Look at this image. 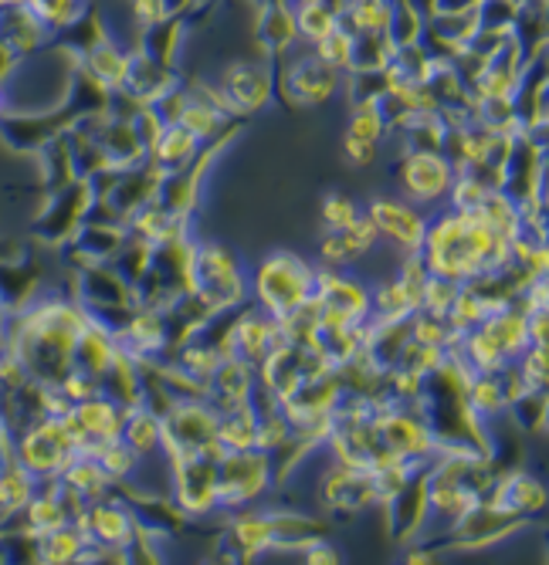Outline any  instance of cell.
Masks as SVG:
<instances>
[{
    "instance_id": "6da1fadb",
    "label": "cell",
    "mask_w": 549,
    "mask_h": 565,
    "mask_svg": "<svg viewBox=\"0 0 549 565\" xmlns=\"http://www.w3.org/2000/svg\"><path fill=\"white\" fill-rule=\"evenodd\" d=\"M88 308L75 295H34L11 316L8 345L18 352L28 376L59 383L72 370V352L88 326Z\"/></svg>"
},
{
    "instance_id": "7a4b0ae2",
    "label": "cell",
    "mask_w": 549,
    "mask_h": 565,
    "mask_svg": "<svg viewBox=\"0 0 549 565\" xmlns=\"http://www.w3.org/2000/svg\"><path fill=\"white\" fill-rule=\"evenodd\" d=\"M313 275L316 262L295 250H272L247 271V301L272 322H282L313 301Z\"/></svg>"
},
{
    "instance_id": "3957f363",
    "label": "cell",
    "mask_w": 549,
    "mask_h": 565,
    "mask_svg": "<svg viewBox=\"0 0 549 565\" xmlns=\"http://www.w3.org/2000/svg\"><path fill=\"white\" fill-rule=\"evenodd\" d=\"M421 258H424L427 275L447 278L455 285H468L485 275L482 254L472 247L465 217L452 207H434V214H427Z\"/></svg>"
},
{
    "instance_id": "277c9868",
    "label": "cell",
    "mask_w": 549,
    "mask_h": 565,
    "mask_svg": "<svg viewBox=\"0 0 549 565\" xmlns=\"http://www.w3.org/2000/svg\"><path fill=\"white\" fill-rule=\"evenodd\" d=\"M193 295H201L214 316H228L237 305L247 301V268L241 265V258L231 247L211 237H197Z\"/></svg>"
},
{
    "instance_id": "5b68a950",
    "label": "cell",
    "mask_w": 549,
    "mask_h": 565,
    "mask_svg": "<svg viewBox=\"0 0 549 565\" xmlns=\"http://www.w3.org/2000/svg\"><path fill=\"white\" fill-rule=\"evenodd\" d=\"M278 488L275 460L262 450H231L218 460V511H231L265 504Z\"/></svg>"
},
{
    "instance_id": "8992f818",
    "label": "cell",
    "mask_w": 549,
    "mask_h": 565,
    "mask_svg": "<svg viewBox=\"0 0 549 565\" xmlns=\"http://www.w3.org/2000/svg\"><path fill=\"white\" fill-rule=\"evenodd\" d=\"M275 92L298 106H323L342 92V75L316 58L309 44H292L285 55L275 58Z\"/></svg>"
},
{
    "instance_id": "52a82bcc",
    "label": "cell",
    "mask_w": 549,
    "mask_h": 565,
    "mask_svg": "<svg viewBox=\"0 0 549 565\" xmlns=\"http://www.w3.org/2000/svg\"><path fill=\"white\" fill-rule=\"evenodd\" d=\"M14 457L24 471H31L38 481L59 478L68 460L75 457L72 434L62 417H38L28 427L14 434Z\"/></svg>"
},
{
    "instance_id": "ba28073f",
    "label": "cell",
    "mask_w": 549,
    "mask_h": 565,
    "mask_svg": "<svg viewBox=\"0 0 549 565\" xmlns=\"http://www.w3.org/2000/svg\"><path fill=\"white\" fill-rule=\"evenodd\" d=\"M218 437V409L211 399H177L163 414V437L160 454L167 465H180L187 457H197L208 440Z\"/></svg>"
},
{
    "instance_id": "9c48e42d",
    "label": "cell",
    "mask_w": 549,
    "mask_h": 565,
    "mask_svg": "<svg viewBox=\"0 0 549 565\" xmlns=\"http://www.w3.org/2000/svg\"><path fill=\"white\" fill-rule=\"evenodd\" d=\"M452 177L455 163L444 157V149H404L397 160V190L414 207H441Z\"/></svg>"
},
{
    "instance_id": "30bf717a",
    "label": "cell",
    "mask_w": 549,
    "mask_h": 565,
    "mask_svg": "<svg viewBox=\"0 0 549 565\" xmlns=\"http://www.w3.org/2000/svg\"><path fill=\"white\" fill-rule=\"evenodd\" d=\"M167 501L183 522H204L218 515V465L208 457H187L170 468Z\"/></svg>"
},
{
    "instance_id": "8fae6325",
    "label": "cell",
    "mask_w": 549,
    "mask_h": 565,
    "mask_svg": "<svg viewBox=\"0 0 549 565\" xmlns=\"http://www.w3.org/2000/svg\"><path fill=\"white\" fill-rule=\"evenodd\" d=\"M221 322H224V329L218 335L221 352L241 359V363L255 366V370L275 345H282L278 326L262 312V308H255L252 301H244V305L234 308V312L221 316Z\"/></svg>"
},
{
    "instance_id": "7c38bea8",
    "label": "cell",
    "mask_w": 549,
    "mask_h": 565,
    "mask_svg": "<svg viewBox=\"0 0 549 565\" xmlns=\"http://www.w3.org/2000/svg\"><path fill=\"white\" fill-rule=\"evenodd\" d=\"M383 450L390 457H401L408 465H418V468H427L431 457H434V444H437V434L434 427L427 424V417L414 406H397L390 414L370 420Z\"/></svg>"
},
{
    "instance_id": "4fadbf2b",
    "label": "cell",
    "mask_w": 549,
    "mask_h": 565,
    "mask_svg": "<svg viewBox=\"0 0 549 565\" xmlns=\"http://www.w3.org/2000/svg\"><path fill=\"white\" fill-rule=\"evenodd\" d=\"M218 88L224 92L234 119L255 116V113H262L268 102L275 98V62L265 58V55L262 58L231 62L218 75Z\"/></svg>"
},
{
    "instance_id": "5bb4252c",
    "label": "cell",
    "mask_w": 549,
    "mask_h": 565,
    "mask_svg": "<svg viewBox=\"0 0 549 565\" xmlns=\"http://www.w3.org/2000/svg\"><path fill=\"white\" fill-rule=\"evenodd\" d=\"M72 525L85 535L88 545H98V548H133L139 542L136 511L119 491L98 501H88V508Z\"/></svg>"
},
{
    "instance_id": "9a60e30c",
    "label": "cell",
    "mask_w": 549,
    "mask_h": 565,
    "mask_svg": "<svg viewBox=\"0 0 549 565\" xmlns=\"http://www.w3.org/2000/svg\"><path fill=\"white\" fill-rule=\"evenodd\" d=\"M313 501L319 511H326V515H332V519H357V515H363V511L377 508L370 478L363 471L332 465L329 457H326V468L319 471V478L313 484Z\"/></svg>"
},
{
    "instance_id": "2e32d148",
    "label": "cell",
    "mask_w": 549,
    "mask_h": 565,
    "mask_svg": "<svg viewBox=\"0 0 549 565\" xmlns=\"http://www.w3.org/2000/svg\"><path fill=\"white\" fill-rule=\"evenodd\" d=\"M367 221L377 227L380 244L393 247L397 254L421 250L427 231V211L414 207L404 196H370L363 207Z\"/></svg>"
},
{
    "instance_id": "e0dca14e",
    "label": "cell",
    "mask_w": 549,
    "mask_h": 565,
    "mask_svg": "<svg viewBox=\"0 0 549 565\" xmlns=\"http://www.w3.org/2000/svg\"><path fill=\"white\" fill-rule=\"evenodd\" d=\"M526 525H529L526 519L509 515V511H498L482 498L472 511H465V515L452 525V532L444 535V548L447 552H482V548H492L498 542L513 539Z\"/></svg>"
},
{
    "instance_id": "ac0fdd59",
    "label": "cell",
    "mask_w": 549,
    "mask_h": 565,
    "mask_svg": "<svg viewBox=\"0 0 549 565\" xmlns=\"http://www.w3.org/2000/svg\"><path fill=\"white\" fill-rule=\"evenodd\" d=\"M88 207H92V190H88V180H72L59 190H52V200H47V207L41 211L34 231L41 241L47 244H68L75 237V231L85 224L88 217Z\"/></svg>"
},
{
    "instance_id": "d6986e66",
    "label": "cell",
    "mask_w": 549,
    "mask_h": 565,
    "mask_svg": "<svg viewBox=\"0 0 549 565\" xmlns=\"http://www.w3.org/2000/svg\"><path fill=\"white\" fill-rule=\"evenodd\" d=\"M116 342L133 359H139V363L167 355L170 345H173L167 312H160V308H149V305H133L129 316L123 319V326L116 329Z\"/></svg>"
},
{
    "instance_id": "ffe728a7",
    "label": "cell",
    "mask_w": 549,
    "mask_h": 565,
    "mask_svg": "<svg viewBox=\"0 0 549 565\" xmlns=\"http://www.w3.org/2000/svg\"><path fill=\"white\" fill-rule=\"evenodd\" d=\"M485 501L498 511H509V515H519L526 522H532L536 515L546 511L549 491L542 484V478H536L532 471L513 468V471H495Z\"/></svg>"
},
{
    "instance_id": "44dd1931",
    "label": "cell",
    "mask_w": 549,
    "mask_h": 565,
    "mask_svg": "<svg viewBox=\"0 0 549 565\" xmlns=\"http://www.w3.org/2000/svg\"><path fill=\"white\" fill-rule=\"evenodd\" d=\"M224 519H228L224 542H228V548H234L237 562H258L262 555L275 552V525L268 515V501L231 511Z\"/></svg>"
},
{
    "instance_id": "7402d4cb",
    "label": "cell",
    "mask_w": 549,
    "mask_h": 565,
    "mask_svg": "<svg viewBox=\"0 0 549 565\" xmlns=\"http://www.w3.org/2000/svg\"><path fill=\"white\" fill-rule=\"evenodd\" d=\"M306 383L303 366H298V345L282 342L258 363V390H265L275 403H285Z\"/></svg>"
},
{
    "instance_id": "603a6c76",
    "label": "cell",
    "mask_w": 549,
    "mask_h": 565,
    "mask_svg": "<svg viewBox=\"0 0 549 565\" xmlns=\"http://www.w3.org/2000/svg\"><path fill=\"white\" fill-rule=\"evenodd\" d=\"M370 291H373L370 319H380V322H408L421 308V288L393 271L380 281H370Z\"/></svg>"
},
{
    "instance_id": "cb8c5ba5",
    "label": "cell",
    "mask_w": 549,
    "mask_h": 565,
    "mask_svg": "<svg viewBox=\"0 0 549 565\" xmlns=\"http://www.w3.org/2000/svg\"><path fill=\"white\" fill-rule=\"evenodd\" d=\"M255 390H258V370L241 363V359H234V355H224L221 366L211 376L208 399L214 403V409H228V406L247 403L255 396Z\"/></svg>"
},
{
    "instance_id": "d4e9b609",
    "label": "cell",
    "mask_w": 549,
    "mask_h": 565,
    "mask_svg": "<svg viewBox=\"0 0 549 565\" xmlns=\"http://www.w3.org/2000/svg\"><path fill=\"white\" fill-rule=\"evenodd\" d=\"M116 332L106 326V322H98V319H88V326L82 329L78 342H75V352H72V366L92 373L103 380L106 370L113 366V359H116Z\"/></svg>"
},
{
    "instance_id": "484cf974",
    "label": "cell",
    "mask_w": 549,
    "mask_h": 565,
    "mask_svg": "<svg viewBox=\"0 0 549 565\" xmlns=\"http://www.w3.org/2000/svg\"><path fill=\"white\" fill-rule=\"evenodd\" d=\"M0 41H4L18 58H28V55H34V51H41L44 44H52L55 34L21 4L11 11H0Z\"/></svg>"
},
{
    "instance_id": "4316f807",
    "label": "cell",
    "mask_w": 549,
    "mask_h": 565,
    "mask_svg": "<svg viewBox=\"0 0 549 565\" xmlns=\"http://www.w3.org/2000/svg\"><path fill=\"white\" fill-rule=\"evenodd\" d=\"M197 152H201V142H197L183 126L167 122L163 132L154 139V146L146 149V160L173 177V173H183L197 160Z\"/></svg>"
},
{
    "instance_id": "83f0119b",
    "label": "cell",
    "mask_w": 549,
    "mask_h": 565,
    "mask_svg": "<svg viewBox=\"0 0 549 565\" xmlns=\"http://www.w3.org/2000/svg\"><path fill=\"white\" fill-rule=\"evenodd\" d=\"M177 126H183L197 142L201 146H208V142H214V139H221V136H228L234 126H237V119H228V116H221L208 98H201V95H193L190 92V85H187V98H183V106H180V113H177V119H173Z\"/></svg>"
},
{
    "instance_id": "f1b7e54d",
    "label": "cell",
    "mask_w": 549,
    "mask_h": 565,
    "mask_svg": "<svg viewBox=\"0 0 549 565\" xmlns=\"http://www.w3.org/2000/svg\"><path fill=\"white\" fill-rule=\"evenodd\" d=\"M167 355L173 359L180 370H187L197 380H208V383H211L214 370L221 366V359H224V352H221L218 339H211V332L183 339V342H173Z\"/></svg>"
},
{
    "instance_id": "f546056e",
    "label": "cell",
    "mask_w": 549,
    "mask_h": 565,
    "mask_svg": "<svg viewBox=\"0 0 549 565\" xmlns=\"http://www.w3.org/2000/svg\"><path fill=\"white\" fill-rule=\"evenodd\" d=\"M103 393L113 396L123 409L142 403V363L133 359L126 349H116L113 366L103 376Z\"/></svg>"
},
{
    "instance_id": "4dcf8cb0",
    "label": "cell",
    "mask_w": 549,
    "mask_h": 565,
    "mask_svg": "<svg viewBox=\"0 0 549 565\" xmlns=\"http://www.w3.org/2000/svg\"><path fill=\"white\" fill-rule=\"evenodd\" d=\"M139 457L160 454V437H163V417L149 406H129L123 417V434H119Z\"/></svg>"
},
{
    "instance_id": "1f68e13d",
    "label": "cell",
    "mask_w": 549,
    "mask_h": 565,
    "mask_svg": "<svg viewBox=\"0 0 549 565\" xmlns=\"http://www.w3.org/2000/svg\"><path fill=\"white\" fill-rule=\"evenodd\" d=\"M34 491H38V478L24 471L18 460L0 468V529L11 525L21 515L24 504L34 498Z\"/></svg>"
},
{
    "instance_id": "d6a6232c",
    "label": "cell",
    "mask_w": 549,
    "mask_h": 565,
    "mask_svg": "<svg viewBox=\"0 0 549 565\" xmlns=\"http://www.w3.org/2000/svg\"><path fill=\"white\" fill-rule=\"evenodd\" d=\"M59 481L65 488H72L75 494H82L85 501H98L116 491V481L103 471V465H98L95 457H82V454H75L68 460V468L59 475Z\"/></svg>"
},
{
    "instance_id": "836d02e7",
    "label": "cell",
    "mask_w": 549,
    "mask_h": 565,
    "mask_svg": "<svg viewBox=\"0 0 549 565\" xmlns=\"http://www.w3.org/2000/svg\"><path fill=\"white\" fill-rule=\"evenodd\" d=\"M255 424H258V414H255L252 399L228 406V409H218V440H221V447L228 454L231 450H252L255 447Z\"/></svg>"
},
{
    "instance_id": "e575fe53",
    "label": "cell",
    "mask_w": 549,
    "mask_h": 565,
    "mask_svg": "<svg viewBox=\"0 0 549 565\" xmlns=\"http://www.w3.org/2000/svg\"><path fill=\"white\" fill-rule=\"evenodd\" d=\"M393 18V0H346L339 11V24L349 34H387Z\"/></svg>"
},
{
    "instance_id": "d590c367",
    "label": "cell",
    "mask_w": 549,
    "mask_h": 565,
    "mask_svg": "<svg viewBox=\"0 0 549 565\" xmlns=\"http://www.w3.org/2000/svg\"><path fill=\"white\" fill-rule=\"evenodd\" d=\"M85 548V535L68 522L62 529H52L34 539V562L41 565H72L78 552Z\"/></svg>"
},
{
    "instance_id": "8d00e7d4",
    "label": "cell",
    "mask_w": 549,
    "mask_h": 565,
    "mask_svg": "<svg viewBox=\"0 0 549 565\" xmlns=\"http://www.w3.org/2000/svg\"><path fill=\"white\" fill-rule=\"evenodd\" d=\"M478 214L485 217V224L506 241H516L522 234V214H519V203L509 190H488V196L482 200Z\"/></svg>"
},
{
    "instance_id": "74e56055",
    "label": "cell",
    "mask_w": 549,
    "mask_h": 565,
    "mask_svg": "<svg viewBox=\"0 0 549 565\" xmlns=\"http://www.w3.org/2000/svg\"><path fill=\"white\" fill-rule=\"evenodd\" d=\"M292 24H295V38L298 41L316 44L329 31L339 28V11L329 4V0H316V4H295L292 8Z\"/></svg>"
},
{
    "instance_id": "f35d334b",
    "label": "cell",
    "mask_w": 549,
    "mask_h": 565,
    "mask_svg": "<svg viewBox=\"0 0 549 565\" xmlns=\"http://www.w3.org/2000/svg\"><path fill=\"white\" fill-rule=\"evenodd\" d=\"M465 403L488 424L509 414L506 396H503V383H498V373H475L468 380V386H465Z\"/></svg>"
},
{
    "instance_id": "ab89813d",
    "label": "cell",
    "mask_w": 549,
    "mask_h": 565,
    "mask_svg": "<svg viewBox=\"0 0 549 565\" xmlns=\"http://www.w3.org/2000/svg\"><path fill=\"white\" fill-rule=\"evenodd\" d=\"M154 254H157V247H154V244L126 231V237H123V244H119V250L113 254V262H109V265L119 271V278H123V281L139 285V281H142V275L149 271V265H154Z\"/></svg>"
},
{
    "instance_id": "60d3db41",
    "label": "cell",
    "mask_w": 549,
    "mask_h": 565,
    "mask_svg": "<svg viewBox=\"0 0 549 565\" xmlns=\"http://www.w3.org/2000/svg\"><path fill=\"white\" fill-rule=\"evenodd\" d=\"M309 47L316 51V58L323 65H329L339 75H349V72H353V65H357V34H349L342 24L336 31H329L323 41L309 44Z\"/></svg>"
},
{
    "instance_id": "b9f144b4",
    "label": "cell",
    "mask_w": 549,
    "mask_h": 565,
    "mask_svg": "<svg viewBox=\"0 0 549 565\" xmlns=\"http://www.w3.org/2000/svg\"><path fill=\"white\" fill-rule=\"evenodd\" d=\"M346 136L367 139V142H383L390 136L383 102H349V119H346Z\"/></svg>"
},
{
    "instance_id": "7bdbcfd3",
    "label": "cell",
    "mask_w": 549,
    "mask_h": 565,
    "mask_svg": "<svg viewBox=\"0 0 549 565\" xmlns=\"http://www.w3.org/2000/svg\"><path fill=\"white\" fill-rule=\"evenodd\" d=\"M336 237H339V247H342L346 268H360V262H367L370 254L380 247V234H377V227L367 221V214H360L349 227L336 231Z\"/></svg>"
},
{
    "instance_id": "ee69618b",
    "label": "cell",
    "mask_w": 549,
    "mask_h": 565,
    "mask_svg": "<svg viewBox=\"0 0 549 565\" xmlns=\"http://www.w3.org/2000/svg\"><path fill=\"white\" fill-rule=\"evenodd\" d=\"M485 196H488V186H485V180L475 170H455L452 186H447V196H444L441 207H452L458 214H468V211L482 207Z\"/></svg>"
},
{
    "instance_id": "f6af8a7d",
    "label": "cell",
    "mask_w": 549,
    "mask_h": 565,
    "mask_svg": "<svg viewBox=\"0 0 549 565\" xmlns=\"http://www.w3.org/2000/svg\"><path fill=\"white\" fill-rule=\"evenodd\" d=\"M444 322L452 326L455 332H462V335H465L468 329L482 326V322H485V301H482V295H478L472 285H458V295H455L452 308H447Z\"/></svg>"
},
{
    "instance_id": "bcb514c9",
    "label": "cell",
    "mask_w": 549,
    "mask_h": 565,
    "mask_svg": "<svg viewBox=\"0 0 549 565\" xmlns=\"http://www.w3.org/2000/svg\"><path fill=\"white\" fill-rule=\"evenodd\" d=\"M95 460L103 465V471H106V475L116 481V488H119L123 481L133 478V471H136V465H139V454H136L123 437H116V440H106L103 447H98Z\"/></svg>"
},
{
    "instance_id": "7dc6e473",
    "label": "cell",
    "mask_w": 549,
    "mask_h": 565,
    "mask_svg": "<svg viewBox=\"0 0 549 565\" xmlns=\"http://www.w3.org/2000/svg\"><path fill=\"white\" fill-rule=\"evenodd\" d=\"M360 214H363V207H360V203H357L353 196L332 190V193H326V196H323L319 224H323V231H342V227L353 224Z\"/></svg>"
},
{
    "instance_id": "c3c4849f",
    "label": "cell",
    "mask_w": 549,
    "mask_h": 565,
    "mask_svg": "<svg viewBox=\"0 0 549 565\" xmlns=\"http://www.w3.org/2000/svg\"><path fill=\"white\" fill-rule=\"evenodd\" d=\"M513 366L526 380L529 393H542L549 383V345H526Z\"/></svg>"
},
{
    "instance_id": "681fc988",
    "label": "cell",
    "mask_w": 549,
    "mask_h": 565,
    "mask_svg": "<svg viewBox=\"0 0 549 565\" xmlns=\"http://www.w3.org/2000/svg\"><path fill=\"white\" fill-rule=\"evenodd\" d=\"M458 295V285L455 281H447V278H437V275H427L424 288H421V308L418 312H427V316H437L444 319L447 316V308H452Z\"/></svg>"
},
{
    "instance_id": "f907efd6",
    "label": "cell",
    "mask_w": 549,
    "mask_h": 565,
    "mask_svg": "<svg viewBox=\"0 0 549 565\" xmlns=\"http://www.w3.org/2000/svg\"><path fill=\"white\" fill-rule=\"evenodd\" d=\"M59 390H62L72 403H82V399H88V396H98V393H103V380L92 376V373H85V370H78V366H72V370L59 380Z\"/></svg>"
},
{
    "instance_id": "816d5d0a",
    "label": "cell",
    "mask_w": 549,
    "mask_h": 565,
    "mask_svg": "<svg viewBox=\"0 0 549 565\" xmlns=\"http://www.w3.org/2000/svg\"><path fill=\"white\" fill-rule=\"evenodd\" d=\"M123 4H126L129 21H133L139 31H146V28H154V24H160V21L170 18L167 0H123Z\"/></svg>"
},
{
    "instance_id": "f5cc1de1",
    "label": "cell",
    "mask_w": 549,
    "mask_h": 565,
    "mask_svg": "<svg viewBox=\"0 0 549 565\" xmlns=\"http://www.w3.org/2000/svg\"><path fill=\"white\" fill-rule=\"evenodd\" d=\"M377 152H380V146H377V142L353 139V136H342V157H346V163H349V167H357V170L373 167V163H377Z\"/></svg>"
},
{
    "instance_id": "db71d44e",
    "label": "cell",
    "mask_w": 549,
    "mask_h": 565,
    "mask_svg": "<svg viewBox=\"0 0 549 565\" xmlns=\"http://www.w3.org/2000/svg\"><path fill=\"white\" fill-rule=\"evenodd\" d=\"M298 558H303L306 565H339V562H342V552L323 535V539H316L309 548L298 552Z\"/></svg>"
},
{
    "instance_id": "11a10c76",
    "label": "cell",
    "mask_w": 549,
    "mask_h": 565,
    "mask_svg": "<svg viewBox=\"0 0 549 565\" xmlns=\"http://www.w3.org/2000/svg\"><path fill=\"white\" fill-rule=\"evenodd\" d=\"M529 345H549V312H526Z\"/></svg>"
},
{
    "instance_id": "9f6ffc18",
    "label": "cell",
    "mask_w": 549,
    "mask_h": 565,
    "mask_svg": "<svg viewBox=\"0 0 549 565\" xmlns=\"http://www.w3.org/2000/svg\"><path fill=\"white\" fill-rule=\"evenodd\" d=\"M18 65H21V58L14 55V51L4 41H0V85L11 82V75L18 72Z\"/></svg>"
},
{
    "instance_id": "6f0895ef",
    "label": "cell",
    "mask_w": 549,
    "mask_h": 565,
    "mask_svg": "<svg viewBox=\"0 0 549 565\" xmlns=\"http://www.w3.org/2000/svg\"><path fill=\"white\" fill-rule=\"evenodd\" d=\"M11 316H14V308L4 301V298H0V342H4L8 339V329H11Z\"/></svg>"
},
{
    "instance_id": "680465c9",
    "label": "cell",
    "mask_w": 549,
    "mask_h": 565,
    "mask_svg": "<svg viewBox=\"0 0 549 565\" xmlns=\"http://www.w3.org/2000/svg\"><path fill=\"white\" fill-rule=\"evenodd\" d=\"M11 113V102H8V88L4 85H0V119H4Z\"/></svg>"
},
{
    "instance_id": "91938a15",
    "label": "cell",
    "mask_w": 549,
    "mask_h": 565,
    "mask_svg": "<svg viewBox=\"0 0 549 565\" xmlns=\"http://www.w3.org/2000/svg\"><path fill=\"white\" fill-rule=\"evenodd\" d=\"M24 0H0V11H11V8H21Z\"/></svg>"
},
{
    "instance_id": "94428289",
    "label": "cell",
    "mask_w": 549,
    "mask_h": 565,
    "mask_svg": "<svg viewBox=\"0 0 549 565\" xmlns=\"http://www.w3.org/2000/svg\"><path fill=\"white\" fill-rule=\"evenodd\" d=\"M482 4H485V0H482Z\"/></svg>"
}]
</instances>
